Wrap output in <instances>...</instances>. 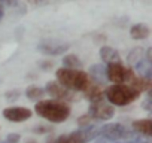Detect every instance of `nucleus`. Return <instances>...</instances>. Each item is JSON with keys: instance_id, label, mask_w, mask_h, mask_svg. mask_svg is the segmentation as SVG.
I'll return each mask as SVG.
<instances>
[{"instance_id": "4468645a", "label": "nucleus", "mask_w": 152, "mask_h": 143, "mask_svg": "<svg viewBox=\"0 0 152 143\" xmlns=\"http://www.w3.org/2000/svg\"><path fill=\"white\" fill-rule=\"evenodd\" d=\"M100 58L103 63L106 64H116V63H121V57H119V52L116 49H113L112 46H102L100 48Z\"/></svg>"}, {"instance_id": "aec40b11", "label": "nucleus", "mask_w": 152, "mask_h": 143, "mask_svg": "<svg viewBox=\"0 0 152 143\" xmlns=\"http://www.w3.org/2000/svg\"><path fill=\"white\" fill-rule=\"evenodd\" d=\"M93 118L88 115V113H85V115H82V116H79L78 118V121H76V122H78V125L81 127V128H88V127H91V124H93Z\"/></svg>"}, {"instance_id": "412c9836", "label": "nucleus", "mask_w": 152, "mask_h": 143, "mask_svg": "<svg viewBox=\"0 0 152 143\" xmlns=\"http://www.w3.org/2000/svg\"><path fill=\"white\" fill-rule=\"evenodd\" d=\"M20 140H21V136L17 134V133H12V134L6 136V139L3 142H0V143H18Z\"/></svg>"}, {"instance_id": "4be33fe9", "label": "nucleus", "mask_w": 152, "mask_h": 143, "mask_svg": "<svg viewBox=\"0 0 152 143\" xmlns=\"http://www.w3.org/2000/svg\"><path fill=\"white\" fill-rule=\"evenodd\" d=\"M20 96H21V93H20L18 90H11V91H8V93L5 94V97H6L9 101H15V100H18Z\"/></svg>"}, {"instance_id": "a878e982", "label": "nucleus", "mask_w": 152, "mask_h": 143, "mask_svg": "<svg viewBox=\"0 0 152 143\" xmlns=\"http://www.w3.org/2000/svg\"><path fill=\"white\" fill-rule=\"evenodd\" d=\"M27 143H37V142H34V140H27Z\"/></svg>"}, {"instance_id": "0eeeda50", "label": "nucleus", "mask_w": 152, "mask_h": 143, "mask_svg": "<svg viewBox=\"0 0 152 143\" xmlns=\"http://www.w3.org/2000/svg\"><path fill=\"white\" fill-rule=\"evenodd\" d=\"M67 49H69V43H67V42L57 40V39H52V37L42 39V40L37 43V51L42 52V54H45V55H51V57L61 55V54H64Z\"/></svg>"}, {"instance_id": "ddd939ff", "label": "nucleus", "mask_w": 152, "mask_h": 143, "mask_svg": "<svg viewBox=\"0 0 152 143\" xmlns=\"http://www.w3.org/2000/svg\"><path fill=\"white\" fill-rule=\"evenodd\" d=\"M131 127H133V130H134L137 134H140V136L151 137V134H152V119H151V118L136 119V121H133Z\"/></svg>"}, {"instance_id": "f257e3e1", "label": "nucleus", "mask_w": 152, "mask_h": 143, "mask_svg": "<svg viewBox=\"0 0 152 143\" xmlns=\"http://www.w3.org/2000/svg\"><path fill=\"white\" fill-rule=\"evenodd\" d=\"M34 112L40 118H43L52 124H63L72 113L70 106L67 103L57 101L52 98H46V100L43 98V100L37 101L34 104Z\"/></svg>"}, {"instance_id": "6ab92c4d", "label": "nucleus", "mask_w": 152, "mask_h": 143, "mask_svg": "<svg viewBox=\"0 0 152 143\" xmlns=\"http://www.w3.org/2000/svg\"><path fill=\"white\" fill-rule=\"evenodd\" d=\"M140 60H143V48H134L133 52L128 55V61L130 63H139Z\"/></svg>"}, {"instance_id": "20e7f679", "label": "nucleus", "mask_w": 152, "mask_h": 143, "mask_svg": "<svg viewBox=\"0 0 152 143\" xmlns=\"http://www.w3.org/2000/svg\"><path fill=\"white\" fill-rule=\"evenodd\" d=\"M134 75H136V73H134L133 67H131V66H124L122 63L107 64V66H106V76H107V81H110L113 85H116V84L128 85Z\"/></svg>"}, {"instance_id": "423d86ee", "label": "nucleus", "mask_w": 152, "mask_h": 143, "mask_svg": "<svg viewBox=\"0 0 152 143\" xmlns=\"http://www.w3.org/2000/svg\"><path fill=\"white\" fill-rule=\"evenodd\" d=\"M99 134H102L104 139L112 140V142H119V140H127L131 137V131L128 130V127H125L121 122H110V124H104L100 130Z\"/></svg>"}, {"instance_id": "7ed1b4c3", "label": "nucleus", "mask_w": 152, "mask_h": 143, "mask_svg": "<svg viewBox=\"0 0 152 143\" xmlns=\"http://www.w3.org/2000/svg\"><path fill=\"white\" fill-rule=\"evenodd\" d=\"M104 97L110 106H128L140 97V93L130 85L116 84L104 90Z\"/></svg>"}, {"instance_id": "393cba45", "label": "nucleus", "mask_w": 152, "mask_h": 143, "mask_svg": "<svg viewBox=\"0 0 152 143\" xmlns=\"http://www.w3.org/2000/svg\"><path fill=\"white\" fill-rule=\"evenodd\" d=\"M3 17H5V5L0 2V21L3 20Z\"/></svg>"}, {"instance_id": "5701e85b", "label": "nucleus", "mask_w": 152, "mask_h": 143, "mask_svg": "<svg viewBox=\"0 0 152 143\" xmlns=\"http://www.w3.org/2000/svg\"><path fill=\"white\" fill-rule=\"evenodd\" d=\"M33 131L37 133V134H45V133H48V131H52V128H51V127H45V125H39V127H36Z\"/></svg>"}, {"instance_id": "6e6552de", "label": "nucleus", "mask_w": 152, "mask_h": 143, "mask_svg": "<svg viewBox=\"0 0 152 143\" xmlns=\"http://www.w3.org/2000/svg\"><path fill=\"white\" fill-rule=\"evenodd\" d=\"M87 113H88L94 121H109V119L113 118L115 109H113V106H110L107 101L102 100V101H97V103H91Z\"/></svg>"}, {"instance_id": "39448f33", "label": "nucleus", "mask_w": 152, "mask_h": 143, "mask_svg": "<svg viewBox=\"0 0 152 143\" xmlns=\"http://www.w3.org/2000/svg\"><path fill=\"white\" fill-rule=\"evenodd\" d=\"M97 136H99V130L88 127V128H81V130L72 131L70 134H61V136L49 140V143H88L90 140H93Z\"/></svg>"}, {"instance_id": "f8f14e48", "label": "nucleus", "mask_w": 152, "mask_h": 143, "mask_svg": "<svg viewBox=\"0 0 152 143\" xmlns=\"http://www.w3.org/2000/svg\"><path fill=\"white\" fill-rule=\"evenodd\" d=\"M84 97H85V100L90 101V104L102 101V100H104V90H103L102 85H97V84L91 82L88 85V88L84 91Z\"/></svg>"}, {"instance_id": "2eb2a0df", "label": "nucleus", "mask_w": 152, "mask_h": 143, "mask_svg": "<svg viewBox=\"0 0 152 143\" xmlns=\"http://www.w3.org/2000/svg\"><path fill=\"white\" fill-rule=\"evenodd\" d=\"M128 85L133 87V88H134L136 91H139L140 94L145 93V91L149 93L151 88H152V82H151V79H145V78H142V76H139V75H134Z\"/></svg>"}, {"instance_id": "a211bd4d", "label": "nucleus", "mask_w": 152, "mask_h": 143, "mask_svg": "<svg viewBox=\"0 0 152 143\" xmlns=\"http://www.w3.org/2000/svg\"><path fill=\"white\" fill-rule=\"evenodd\" d=\"M82 66V61L79 60L78 55L75 54H69L63 57V67L64 69H72V70H79V67Z\"/></svg>"}, {"instance_id": "9b49d317", "label": "nucleus", "mask_w": 152, "mask_h": 143, "mask_svg": "<svg viewBox=\"0 0 152 143\" xmlns=\"http://www.w3.org/2000/svg\"><path fill=\"white\" fill-rule=\"evenodd\" d=\"M88 78L93 84H97V85H104V82L107 81V76H106V67L104 64H93L90 67V72H88Z\"/></svg>"}, {"instance_id": "9d476101", "label": "nucleus", "mask_w": 152, "mask_h": 143, "mask_svg": "<svg viewBox=\"0 0 152 143\" xmlns=\"http://www.w3.org/2000/svg\"><path fill=\"white\" fill-rule=\"evenodd\" d=\"M45 91H46L51 97H54L52 100H57V101L67 103V101H73V100H76V98H75V93L66 90V88H64L63 85H60L57 81H49V82L46 84Z\"/></svg>"}, {"instance_id": "dca6fc26", "label": "nucleus", "mask_w": 152, "mask_h": 143, "mask_svg": "<svg viewBox=\"0 0 152 143\" xmlns=\"http://www.w3.org/2000/svg\"><path fill=\"white\" fill-rule=\"evenodd\" d=\"M149 34H151V30H149V27H148L146 24H143V23L134 24V26H131V28H130V36H131L134 40H145V39L149 37Z\"/></svg>"}, {"instance_id": "1a4fd4ad", "label": "nucleus", "mask_w": 152, "mask_h": 143, "mask_svg": "<svg viewBox=\"0 0 152 143\" xmlns=\"http://www.w3.org/2000/svg\"><path fill=\"white\" fill-rule=\"evenodd\" d=\"M2 115L6 121L14 122V124H20V122H24V121L30 119L33 112H31V109L24 107V106H11V107L3 109Z\"/></svg>"}, {"instance_id": "f03ea898", "label": "nucleus", "mask_w": 152, "mask_h": 143, "mask_svg": "<svg viewBox=\"0 0 152 143\" xmlns=\"http://www.w3.org/2000/svg\"><path fill=\"white\" fill-rule=\"evenodd\" d=\"M55 78L60 85H63L66 90L72 93H79V91L84 93L91 84L87 72H82V70H72V69L60 67L55 72Z\"/></svg>"}, {"instance_id": "b1692460", "label": "nucleus", "mask_w": 152, "mask_h": 143, "mask_svg": "<svg viewBox=\"0 0 152 143\" xmlns=\"http://www.w3.org/2000/svg\"><path fill=\"white\" fill-rule=\"evenodd\" d=\"M40 67H42V69H51V67H52V63H51V61H45V63L42 61V63H40Z\"/></svg>"}, {"instance_id": "f3484780", "label": "nucleus", "mask_w": 152, "mask_h": 143, "mask_svg": "<svg viewBox=\"0 0 152 143\" xmlns=\"http://www.w3.org/2000/svg\"><path fill=\"white\" fill-rule=\"evenodd\" d=\"M26 97L30 100V101H40V100H43V97H45V90L43 88H40V87H37V85H30V87H27V90H26Z\"/></svg>"}]
</instances>
